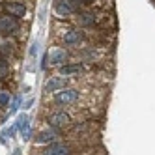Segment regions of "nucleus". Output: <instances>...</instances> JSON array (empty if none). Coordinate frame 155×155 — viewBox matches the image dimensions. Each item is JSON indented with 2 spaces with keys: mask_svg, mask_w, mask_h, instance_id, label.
<instances>
[{
  "mask_svg": "<svg viewBox=\"0 0 155 155\" xmlns=\"http://www.w3.org/2000/svg\"><path fill=\"white\" fill-rule=\"evenodd\" d=\"M82 39H84V34L81 30H65V34L62 36V41L65 43V45H71V47L81 45Z\"/></svg>",
  "mask_w": 155,
  "mask_h": 155,
  "instance_id": "obj_8",
  "label": "nucleus"
},
{
  "mask_svg": "<svg viewBox=\"0 0 155 155\" xmlns=\"http://www.w3.org/2000/svg\"><path fill=\"white\" fill-rule=\"evenodd\" d=\"M75 2H79V4H92L94 0H75Z\"/></svg>",
  "mask_w": 155,
  "mask_h": 155,
  "instance_id": "obj_18",
  "label": "nucleus"
},
{
  "mask_svg": "<svg viewBox=\"0 0 155 155\" xmlns=\"http://www.w3.org/2000/svg\"><path fill=\"white\" fill-rule=\"evenodd\" d=\"M9 75V65H8V60L6 56H0V81H6Z\"/></svg>",
  "mask_w": 155,
  "mask_h": 155,
  "instance_id": "obj_13",
  "label": "nucleus"
},
{
  "mask_svg": "<svg viewBox=\"0 0 155 155\" xmlns=\"http://www.w3.org/2000/svg\"><path fill=\"white\" fill-rule=\"evenodd\" d=\"M19 19L12 17V15H4V17H0V36H15L17 32H19Z\"/></svg>",
  "mask_w": 155,
  "mask_h": 155,
  "instance_id": "obj_2",
  "label": "nucleus"
},
{
  "mask_svg": "<svg viewBox=\"0 0 155 155\" xmlns=\"http://www.w3.org/2000/svg\"><path fill=\"white\" fill-rule=\"evenodd\" d=\"M19 103H21V95H17V97L13 99V103L9 105V112H12V114H13V112H17V108H19Z\"/></svg>",
  "mask_w": 155,
  "mask_h": 155,
  "instance_id": "obj_15",
  "label": "nucleus"
},
{
  "mask_svg": "<svg viewBox=\"0 0 155 155\" xmlns=\"http://www.w3.org/2000/svg\"><path fill=\"white\" fill-rule=\"evenodd\" d=\"M41 153L43 155H69L71 153V148L65 146V144H62V142H51L49 148L43 150Z\"/></svg>",
  "mask_w": 155,
  "mask_h": 155,
  "instance_id": "obj_9",
  "label": "nucleus"
},
{
  "mask_svg": "<svg viewBox=\"0 0 155 155\" xmlns=\"http://www.w3.org/2000/svg\"><path fill=\"white\" fill-rule=\"evenodd\" d=\"M47 124H49V127L62 129V127H68L71 124V116L68 112H64V110H56V112H52L47 118Z\"/></svg>",
  "mask_w": 155,
  "mask_h": 155,
  "instance_id": "obj_3",
  "label": "nucleus"
},
{
  "mask_svg": "<svg viewBox=\"0 0 155 155\" xmlns=\"http://www.w3.org/2000/svg\"><path fill=\"white\" fill-rule=\"evenodd\" d=\"M9 52H12V47H9L8 43H0V56H4V54L8 56Z\"/></svg>",
  "mask_w": 155,
  "mask_h": 155,
  "instance_id": "obj_16",
  "label": "nucleus"
},
{
  "mask_svg": "<svg viewBox=\"0 0 155 155\" xmlns=\"http://www.w3.org/2000/svg\"><path fill=\"white\" fill-rule=\"evenodd\" d=\"M54 12L60 17H69L77 12V4L75 0H56L54 2Z\"/></svg>",
  "mask_w": 155,
  "mask_h": 155,
  "instance_id": "obj_4",
  "label": "nucleus"
},
{
  "mask_svg": "<svg viewBox=\"0 0 155 155\" xmlns=\"http://www.w3.org/2000/svg\"><path fill=\"white\" fill-rule=\"evenodd\" d=\"M79 92L73 90V88H62V90L54 92V101L58 105H73L79 101Z\"/></svg>",
  "mask_w": 155,
  "mask_h": 155,
  "instance_id": "obj_1",
  "label": "nucleus"
},
{
  "mask_svg": "<svg viewBox=\"0 0 155 155\" xmlns=\"http://www.w3.org/2000/svg\"><path fill=\"white\" fill-rule=\"evenodd\" d=\"M82 71V65L81 64H73V65H62L60 68V75L64 77H69V75H77Z\"/></svg>",
  "mask_w": 155,
  "mask_h": 155,
  "instance_id": "obj_12",
  "label": "nucleus"
},
{
  "mask_svg": "<svg viewBox=\"0 0 155 155\" xmlns=\"http://www.w3.org/2000/svg\"><path fill=\"white\" fill-rule=\"evenodd\" d=\"M60 137V129L56 127H51V129H45V131H41L38 133V137H36V144H51V142H56Z\"/></svg>",
  "mask_w": 155,
  "mask_h": 155,
  "instance_id": "obj_7",
  "label": "nucleus"
},
{
  "mask_svg": "<svg viewBox=\"0 0 155 155\" xmlns=\"http://www.w3.org/2000/svg\"><path fill=\"white\" fill-rule=\"evenodd\" d=\"M47 58H49V64L51 65H62L68 62V52L62 47H54L47 52Z\"/></svg>",
  "mask_w": 155,
  "mask_h": 155,
  "instance_id": "obj_5",
  "label": "nucleus"
},
{
  "mask_svg": "<svg viewBox=\"0 0 155 155\" xmlns=\"http://www.w3.org/2000/svg\"><path fill=\"white\" fill-rule=\"evenodd\" d=\"M65 81L64 77H51V79L45 82V92L49 94V92H58V90H62V88H65Z\"/></svg>",
  "mask_w": 155,
  "mask_h": 155,
  "instance_id": "obj_10",
  "label": "nucleus"
},
{
  "mask_svg": "<svg viewBox=\"0 0 155 155\" xmlns=\"http://www.w3.org/2000/svg\"><path fill=\"white\" fill-rule=\"evenodd\" d=\"M36 52H38V43H34V45H32V49H30V54H32V56H34Z\"/></svg>",
  "mask_w": 155,
  "mask_h": 155,
  "instance_id": "obj_17",
  "label": "nucleus"
},
{
  "mask_svg": "<svg viewBox=\"0 0 155 155\" xmlns=\"http://www.w3.org/2000/svg\"><path fill=\"white\" fill-rule=\"evenodd\" d=\"M77 23L81 26H92L95 23V15L90 12H81V13H77Z\"/></svg>",
  "mask_w": 155,
  "mask_h": 155,
  "instance_id": "obj_11",
  "label": "nucleus"
},
{
  "mask_svg": "<svg viewBox=\"0 0 155 155\" xmlns=\"http://www.w3.org/2000/svg\"><path fill=\"white\" fill-rule=\"evenodd\" d=\"M0 107H9V94L0 92Z\"/></svg>",
  "mask_w": 155,
  "mask_h": 155,
  "instance_id": "obj_14",
  "label": "nucleus"
},
{
  "mask_svg": "<svg viewBox=\"0 0 155 155\" xmlns=\"http://www.w3.org/2000/svg\"><path fill=\"white\" fill-rule=\"evenodd\" d=\"M4 12L6 15H12L15 19H23L26 15V6L23 2H8L4 4Z\"/></svg>",
  "mask_w": 155,
  "mask_h": 155,
  "instance_id": "obj_6",
  "label": "nucleus"
}]
</instances>
